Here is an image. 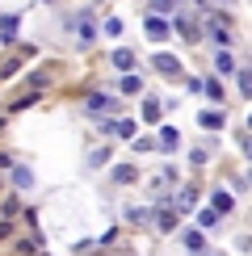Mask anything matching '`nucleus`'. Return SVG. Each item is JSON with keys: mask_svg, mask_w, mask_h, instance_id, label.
<instances>
[{"mask_svg": "<svg viewBox=\"0 0 252 256\" xmlns=\"http://www.w3.org/2000/svg\"><path fill=\"white\" fill-rule=\"evenodd\" d=\"M88 110L92 114H105V110H114V101L110 97H88Z\"/></svg>", "mask_w": 252, "mask_h": 256, "instance_id": "ddd939ff", "label": "nucleus"}, {"mask_svg": "<svg viewBox=\"0 0 252 256\" xmlns=\"http://www.w3.org/2000/svg\"><path fill=\"white\" fill-rule=\"evenodd\" d=\"M26 55H30V50H21V55H8L4 63H0V80H8L13 72H21V63H26Z\"/></svg>", "mask_w": 252, "mask_h": 256, "instance_id": "f03ea898", "label": "nucleus"}, {"mask_svg": "<svg viewBox=\"0 0 252 256\" xmlns=\"http://www.w3.org/2000/svg\"><path fill=\"white\" fill-rule=\"evenodd\" d=\"M38 101V92H30V97H21V101H13V114H21V110H30V105Z\"/></svg>", "mask_w": 252, "mask_h": 256, "instance_id": "412c9836", "label": "nucleus"}, {"mask_svg": "<svg viewBox=\"0 0 252 256\" xmlns=\"http://www.w3.org/2000/svg\"><path fill=\"white\" fill-rule=\"evenodd\" d=\"M210 206H214L218 214H227V210H231V194H223V189H218V194L210 198Z\"/></svg>", "mask_w": 252, "mask_h": 256, "instance_id": "9d476101", "label": "nucleus"}, {"mask_svg": "<svg viewBox=\"0 0 252 256\" xmlns=\"http://www.w3.org/2000/svg\"><path fill=\"white\" fill-rule=\"evenodd\" d=\"M214 63H218V72H231V68H236V63H231V55H227V50H218V59H214Z\"/></svg>", "mask_w": 252, "mask_h": 256, "instance_id": "4be33fe9", "label": "nucleus"}, {"mask_svg": "<svg viewBox=\"0 0 252 256\" xmlns=\"http://www.w3.org/2000/svg\"><path fill=\"white\" fill-rule=\"evenodd\" d=\"M176 143H181V134H176L172 126H164V130H160V147H164V152H172Z\"/></svg>", "mask_w": 252, "mask_h": 256, "instance_id": "0eeeda50", "label": "nucleus"}, {"mask_svg": "<svg viewBox=\"0 0 252 256\" xmlns=\"http://www.w3.org/2000/svg\"><path fill=\"white\" fill-rule=\"evenodd\" d=\"M210 38H214V42H218V46H231V34H227V30H223V26H210Z\"/></svg>", "mask_w": 252, "mask_h": 256, "instance_id": "2eb2a0df", "label": "nucleus"}, {"mask_svg": "<svg viewBox=\"0 0 252 256\" xmlns=\"http://www.w3.org/2000/svg\"><path fill=\"white\" fill-rule=\"evenodd\" d=\"M13 236V227H8V222H0V240H8Z\"/></svg>", "mask_w": 252, "mask_h": 256, "instance_id": "b1692460", "label": "nucleus"}, {"mask_svg": "<svg viewBox=\"0 0 252 256\" xmlns=\"http://www.w3.org/2000/svg\"><path fill=\"white\" fill-rule=\"evenodd\" d=\"M194 202H198V194H194V189H181V198H176V206H181V210H189Z\"/></svg>", "mask_w": 252, "mask_h": 256, "instance_id": "6ab92c4d", "label": "nucleus"}, {"mask_svg": "<svg viewBox=\"0 0 252 256\" xmlns=\"http://www.w3.org/2000/svg\"><path fill=\"white\" fill-rule=\"evenodd\" d=\"M156 227H160V231H176V206H172V202L156 210Z\"/></svg>", "mask_w": 252, "mask_h": 256, "instance_id": "f257e3e1", "label": "nucleus"}, {"mask_svg": "<svg viewBox=\"0 0 252 256\" xmlns=\"http://www.w3.org/2000/svg\"><path fill=\"white\" fill-rule=\"evenodd\" d=\"M168 4H172V0H156V8H168Z\"/></svg>", "mask_w": 252, "mask_h": 256, "instance_id": "a878e982", "label": "nucleus"}, {"mask_svg": "<svg viewBox=\"0 0 252 256\" xmlns=\"http://www.w3.org/2000/svg\"><path fill=\"white\" fill-rule=\"evenodd\" d=\"M143 122H160V101H143Z\"/></svg>", "mask_w": 252, "mask_h": 256, "instance_id": "6e6552de", "label": "nucleus"}, {"mask_svg": "<svg viewBox=\"0 0 252 256\" xmlns=\"http://www.w3.org/2000/svg\"><path fill=\"white\" fill-rule=\"evenodd\" d=\"M248 126H252V118H248Z\"/></svg>", "mask_w": 252, "mask_h": 256, "instance_id": "bb28decb", "label": "nucleus"}, {"mask_svg": "<svg viewBox=\"0 0 252 256\" xmlns=\"http://www.w3.org/2000/svg\"><path fill=\"white\" fill-rule=\"evenodd\" d=\"M240 88H244V97H252V68H240Z\"/></svg>", "mask_w": 252, "mask_h": 256, "instance_id": "a211bd4d", "label": "nucleus"}, {"mask_svg": "<svg viewBox=\"0 0 252 256\" xmlns=\"http://www.w3.org/2000/svg\"><path fill=\"white\" fill-rule=\"evenodd\" d=\"M114 180H118V185H134V180H139V172H134L130 164H118V168H114Z\"/></svg>", "mask_w": 252, "mask_h": 256, "instance_id": "423d86ee", "label": "nucleus"}, {"mask_svg": "<svg viewBox=\"0 0 252 256\" xmlns=\"http://www.w3.org/2000/svg\"><path fill=\"white\" fill-rule=\"evenodd\" d=\"M0 34L13 38V34H17V17H4V21H0Z\"/></svg>", "mask_w": 252, "mask_h": 256, "instance_id": "aec40b11", "label": "nucleus"}, {"mask_svg": "<svg viewBox=\"0 0 252 256\" xmlns=\"http://www.w3.org/2000/svg\"><path fill=\"white\" fill-rule=\"evenodd\" d=\"M152 63H156V72H164V76H176V72H181V63H176L172 55H156Z\"/></svg>", "mask_w": 252, "mask_h": 256, "instance_id": "20e7f679", "label": "nucleus"}, {"mask_svg": "<svg viewBox=\"0 0 252 256\" xmlns=\"http://www.w3.org/2000/svg\"><path fill=\"white\" fill-rule=\"evenodd\" d=\"M122 92H143V80L134 76V72H126L122 76Z\"/></svg>", "mask_w": 252, "mask_h": 256, "instance_id": "9b49d317", "label": "nucleus"}, {"mask_svg": "<svg viewBox=\"0 0 252 256\" xmlns=\"http://www.w3.org/2000/svg\"><path fill=\"white\" fill-rule=\"evenodd\" d=\"M185 248L194 252V256H202V252H206V240H202V231H185Z\"/></svg>", "mask_w": 252, "mask_h": 256, "instance_id": "39448f33", "label": "nucleus"}, {"mask_svg": "<svg viewBox=\"0 0 252 256\" xmlns=\"http://www.w3.org/2000/svg\"><path fill=\"white\" fill-rule=\"evenodd\" d=\"M198 222H202V227H214V222H218V210H214V206H210V210H198Z\"/></svg>", "mask_w": 252, "mask_h": 256, "instance_id": "4468645a", "label": "nucleus"}, {"mask_svg": "<svg viewBox=\"0 0 252 256\" xmlns=\"http://www.w3.org/2000/svg\"><path fill=\"white\" fill-rule=\"evenodd\" d=\"M13 180H17L21 189H30V185H34V176H30V168H13Z\"/></svg>", "mask_w": 252, "mask_h": 256, "instance_id": "dca6fc26", "label": "nucleus"}, {"mask_svg": "<svg viewBox=\"0 0 252 256\" xmlns=\"http://www.w3.org/2000/svg\"><path fill=\"white\" fill-rule=\"evenodd\" d=\"M13 248H17V256H34V252H38V244H34V240H17Z\"/></svg>", "mask_w": 252, "mask_h": 256, "instance_id": "f3484780", "label": "nucleus"}, {"mask_svg": "<svg viewBox=\"0 0 252 256\" xmlns=\"http://www.w3.org/2000/svg\"><path fill=\"white\" fill-rule=\"evenodd\" d=\"M147 38H156V42H160V38H168V21L164 17H147Z\"/></svg>", "mask_w": 252, "mask_h": 256, "instance_id": "7ed1b4c3", "label": "nucleus"}, {"mask_svg": "<svg viewBox=\"0 0 252 256\" xmlns=\"http://www.w3.org/2000/svg\"><path fill=\"white\" fill-rule=\"evenodd\" d=\"M202 126H206V130H218V126H223V114H218V110L202 114Z\"/></svg>", "mask_w": 252, "mask_h": 256, "instance_id": "f8f14e48", "label": "nucleus"}, {"mask_svg": "<svg viewBox=\"0 0 252 256\" xmlns=\"http://www.w3.org/2000/svg\"><path fill=\"white\" fill-rule=\"evenodd\" d=\"M244 152H248V160H252V138H248V134H244Z\"/></svg>", "mask_w": 252, "mask_h": 256, "instance_id": "393cba45", "label": "nucleus"}, {"mask_svg": "<svg viewBox=\"0 0 252 256\" xmlns=\"http://www.w3.org/2000/svg\"><path fill=\"white\" fill-rule=\"evenodd\" d=\"M114 68L130 72V68H134V55H130V50H114Z\"/></svg>", "mask_w": 252, "mask_h": 256, "instance_id": "1a4fd4ad", "label": "nucleus"}, {"mask_svg": "<svg viewBox=\"0 0 252 256\" xmlns=\"http://www.w3.org/2000/svg\"><path fill=\"white\" fill-rule=\"evenodd\" d=\"M114 130H118L122 138H130V134H134V126H130V122H114Z\"/></svg>", "mask_w": 252, "mask_h": 256, "instance_id": "5701e85b", "label": "nucleus"}]
</instances>
